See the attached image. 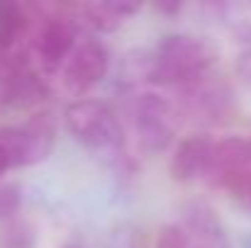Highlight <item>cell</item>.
<instances>
[{
    "instance_id": "1",
    "label": "cell",
    "mask_w": 251,
    "mask_h": 248,
    "mask_svg": "<svg viewBox=\"0 0 251 248\" xmlns=\"http://www.w3.org/2000/svg\"><path fill=\"white\" fill-rule=\"evenodd\" d=\"M217 64V49L195 34H166L147 59V78L159 85H190Z\"/></svg>"
},
{
    "instance_id": "2",
    "label": "cell",
    "mask_w": 251,
    "mask_h": 248,
    "mask_svg": "<svg viewBox=\"0 0 251 248\" xmlns=\"http://www.w3.org/2000/svg\"><path fill=\"white\" fill-rule=\"evenodd\" d=\"M64 127L88 149H117L122 144V127L112 107L102 100L78 97L64 107Z\"/></svg>"
},
{
    "instance_id": "3",
    "label": "cell",
    "mask_w": 251,
    "mask_h": 248,
    "mask_svg": "<svg viewBox=\"0 0 251 248\" xmlns=\"http://www.w3.org/2000/svg\"><path fill=\"white\" fill-rule=\"evenodd\" d=\"M56 144V117L49 110L32 114L25 124L0 127V149L12 168L37 165L49 158Z\"/></svg>"
},
{
    "instance_id": "4",
    "label": "cell",
    "mask_w": 251,
    "mask_h": 248,
    "mask_svg": "<svg viewBox=\"0 0 251 248\" xmlns=\"http://www.w3.org/2000/svg\"><path fill=\"white\" fill-rule=\"evenodd\" d=\"M134 132L144 151H166L178 132V107L161 92H142L134 102Z\"/></svg>"
},
{
    "instance_id": "5",
    "label": "cell",
    "mask_w": 251,
    "mask_h": 248,
    "mask_svg": "<svg viewBox=\"0 0 251 248\" xmlns=\"http://www.w3.org/2000/svg\"><path fill=\"white\" fill-rule=\"evenodd\" d=\"M76 39H78V20L71 12L64 10L42 12V20L37 22L34 39H32L39 66L47 73L64 68L78 44Z\"/></svg>"
},
{
    "instance_id": "6",
    "label": "cell",
    "mask_w": 251,
    "mask_h": 248,
    "mask_svg": "<svg viewBox=\"0 0 251 248\" xmlns=\"http://www.w3.org/2000/svg\"><path fill=\"white\" fill-rule=\"evenodd\" d=\"M251 180V139L247 136H225L215 141L212 158L205 173V182L212 190L229 192L232 197Z\"/></svg>"
},
{
    "instance_id": "7",
    "label": "cell",
    "mask_w": 251,
    "mask_h": 248,
    "mask_svg": "<svg viewBox=\"0 0 251 248\" xmlns=\"http://www.w3.org/2000/svg\"><path fill=\"white\" fill-rule=\"evenodd\" d=\"M107 73H110V49L105 46V42L88 37L76 44L74 54L61 68V81L69 92L83 95L98 83L105 81Z\"/></svg>"
},
{
    "instance_id": "8",
    "label": "cell",
    "mask_w": 251,
    "mask_h": 248,
    "mask_svg": "<svg viewBox=\"0 0 251 248\" xmlns=\"http://www.w3.org/2000/svg\"><path fill=\"white\" fill-rule=\"evenodd\" d=\"M183 95H185L188 112L195 119H202V122H210V124L225 122L234 110L229 85L222 81H210V73L200 81L185 85Z\"/></svg>"
},
{
    "instance_id": "9",
    "label": "cell",
    "mask_w": 251,
    "mask_h": 248,
    "mask_svg": "<svg viewBox=\"0 0 251 248\" xmlns=\"http://www.w3.org/2000/svg\"><path fill=\"white\" fill-rule=\"evenodd\" d=\"M212 149H215V139L207 134H188L185 139H180L168 163L171 178L176 182L205 180L207 165L212 158Z\"/></svg>"
},
{
    "instance_id": "10",
    "label": "cell",
    "mask_w": 251,
    "mask_h": 248,
    "mask_svg": "<svg viewBox=\"0 0 251 248\" xmlns=\"http://www.w3.org/2000/svg\"><path fill=\"white\" fill-rule=\"evenodd\" d=\"M183 229L188 234V248H232L222 219L207 204H190L185 209Z\"/></svg>"
},
{
    "instance_id": "11",
    "label": "cell",
    "mask_w": 251,
    "mask_h": 248,
    "mask_svg": "<svg viewBox=\"0 0 251 248\" xmlns=\"http://www.w3.org/2000/svg\"><path fill=\"white\" fill-rule=\"evenodd\" d=\"M137 12L139 5L132 0H90L74 7V17H81L95 32H115Z\"/></svg>"
},
{
    "instance_id": "12",
    "label": "cell",
    "mask_w": 251,
    "mask_h": 248,
    "mask_svg": "<svg viewBox=\"0 0 251 248\" xmlns=\"http://www.w3.org/2000/svg\"><path fill=\"white\" fill-rule=\"evenodd\" d=\"M29 12L17 0H0V54L15 49L20 37L27 32Z\"/></svg>"
},
{
    "instance_id": "13",
    "label": "cell",
    "mask_w": 251,
    "mask_h": 248,
    "mask_svg": "<svg viewBox=\"0 0 251 248\" xmlns=\"http://www.w3.org/2000/svg\"><path fill=\"white\" fill-rule=\"evenodd\" d=\"M0 248H34V229L25 219L0 224Z\"/></svg>"
},
{
    "instance_id": "14",
    "label": "cell",
    "mask_w": 251,
    "mask_h": 248,
    "mask_svg": "<svg viewBox=\"0 0 251 248\" xmlns=\"http://www.w3.org/2000/svg\"><path fill=\"white\" fill-rule=\"evenodd\" d=\"M22 207V190L15 182H0V224L17 217Z\"/></svg>"
},
{
    "instance_id": "15",
    "label": "cell",
    "mask_w": 251,
    "mask_h": 248,
    "mask_svg": "<svg viewBox=\"0 0 251 248\" xmlns=\"http://www.w3.org/2000/svg\"><path fill=\"white\" fill-rule=\"evenodd\" d=\"M154 248H188V234L183 224H164L156 234Z\"/></svg>"
},
{
    "instance_id": "16",
    "label": "cell",
    "mask_w": 251,
    "mask_h": 248,
    "mask_svg": "<svg viewBox=\"0 0 251 248\" xmlns=\"http://www.w3.org/2000/svg\"><path fill=\"white\" fill-rule=\"evenodd\" d=\"M237 71H239V76L244 78V83L251 85V46L247 51H242V56L237 59Z\"/></svg>"
},
{
    "instance_id": "17",
    "label": "cell",
    "mask_w": 251,
    "mask_h": 248,
    "mask_svg": "<svg viewBox=\"0 0 251 248\" xmlns=\"http://www.w3.org/2000/svg\"><path fill=\"white\" fill-rule=\"evenodd\" d=\"M234 200L239 202V207H242V209H244V212L251 217V180L244 185V187H242V190H239V195H237Z\"/></svg>"
},
{
    "instance_id": "18",
    "label": "cell",
    "mask_w": 251,
    "mask_h": 248,
    "mask_svg": "<svg viewBox=\"0 0 251 248\" xmlns=\"http://www.w3.org/2000/svg\"><path fill=\"white\" fill-rule=\"evenodd\" d=\"M180 7H183V5H180L178 0H161V2H156V5H154V10H156V12H161V15H178V12H180Z\"/></svg>"
},
{
    "instance_id": "19",
    "label": "cell",
    "mask_w": 251,
    "mask_h": 248,
    "mask_svg": "<svg viewBox=\"0 0 251 248\" xmlns=\"http://www.w3.org/2000/svg\"><path fill=\"white\" fill-rule=\"evenodd\" d=\"M7 170H12V165H10V161H7V156H5V151L0 149V180H2V175H5Z\"/></svg>"
},
{
    "instance_id": "20",
    "label": "cell",
    "mask_w": 251,
    "mask_h": 248,
    "mask_svg": "<svg viewBox=\"0 0 251 248\" xmlns=\"http://www.w3.org/2000/svg\"><path fill=\"white\" fill-rule=\"evenodd\" d=\"M61 248H81V246H74V244H69V246H61Z\"/></svg>"
}]
</instances>
